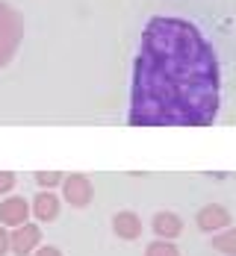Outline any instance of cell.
Instances as JSON below:
<instances>
[{
	"label": "cell",
	"instance_id": "obj_3",
	"mask_svg": "<svg viewBox=\"0 0 236 256\" xmlns=\"http://www.w3.org/2000/svg\"><path fill=\"white\" fill-rule=\"evenodd\" d=\"M198 227L204 232H218V230H227V224H230V212L224 209V206H218V204H210V206H204L201 212H198Z\"/></svg>",
	"mask_w": 236,
	"mask_h": 256
},
{
	"label": "cell",
	"instance_id": "obj_8",
	"mask_svg": "<svg viewBox=\"0 0 236 256\" xmlns=\"http://www.w3.org/2000/svg\"><path fill=\"white\" fill-rule=\"evenodd\" d=\"M0 221L3 224H12V227H21L27 224V200L24 198H9L0 206Z\"/></svg>",
	"mask_w": 236,
	"mask_h": 256
},
{
	"label": "cell",
	"instance_id": "obj_11",
	"mask_svg": "<svg viewBox=\"0 0 236 256\" xmlns=\"http://www.w3.org/2000/svg\"><path fill=\"white\" fill-rule=\"evenodd\" d=\"M36 180H39V186H42V188H51V192H53V186L65 182V177H62L59 171H39V174H36Z\"/></svg>",
	"mask_w": 236,
	"mask_h": 256
},
{
	"label": "cell",
	"instance_id": "obj_1",
	"mask_svg": "<svg viewBox=\"0 0 236 256\" xmlns=\"http://www.w3.org/2000/svg\"><path fill=\"white\" fill-rule=\"evenodd\" d=\"M221 106L218 56L201 26L157 15L133 62L130 127H210Z\"/></svg>",
	"mask_w": 236,
	"mask_h": 256
},
{
	"label": "cell",
	"instance_id": "obj_12",
	"mask_svg": "<svg viewBox=\"0 0 236 256\" xmlns=\"http://www.w3.org/2000/svg\"><path fill=\"white\" fill-rule=\"evenodd\" d=\"M12 250V236H6V230L0 227V256H6Z\"/></svg>",
	"mask_w": 236,
	"mask_h": 256
},
{
	"label": "cell",
	"instance_id": "obj_4",
	"mask_svg": "<svg viewBox=\"0 0 236 256\" xmlns=\"http://www.w3.org/2000/svg\"><path fill=\"white\" fill-rule=\"evenodd\" d=\"M39 238H42V230H39L36 224H21V227H15V232H12V254L15 256L33 254V250L39 248Z\"/></svg>",
	"mask_w": 236,
	"mask_h": 256
},
{
	"label": "cell",
	"instance_id": "obj_9",
	"mask_svg": "<svg viewBox=\"0 0 236 256\" xmlns=\"http://www.w3.org/2000/svg\"><path fill=\"white\" fill-rule=\"evenodd\" d=\"M212 248L224 256H236V227H227V230L218 232V236L212 238Z\"/></svg>",
	"mask_w": 236,
	"mask_h": 256
},
{
	"label": "cell",
	"instance_id": "obj_14",
	"mask_svg": "<svg viewBox=\"0 0 236 256\" xmlns=\"http://www.w3.org/2000/svg\"><path fill=\"white\" fill-rule=\"evenodd\" d=\"M33 256H62V254H59V248H39Z\"/></svg>",
	"mask_w": 236,
	"mask_h": 256
},
{
	"label": "cell",
	"instance_id": "obj_10",
	"mask_svg": "<svg viewBox=\"0 0 236 256\" xmlns=\"http://www.w3.org/2000/svg\"><path fill=\"white\" fill-rule=\"evenodd\" d=\"M145 256H180V250H177L168 238H159L154 244H148V254Z\"/></svg>",
	"mask_w": 236,
	"mask_h": 256
},
{
	"label": "cell",
	"instance_id": "obj_6",
	"mask_svg": "<svg viewBox=\"0 0 236 256\" xmlns=\"http://www.w3.org/2000/svg\"><path fill=\"white\" fill-rule=\"evenodd\" d=\"M151 227H154V232H157L159 238H168V242L177 238L180 230H183V224H180V218L174 212H157L154 221H151Z\"/></svg>",
	"mask_w": 236,
	"mask_h": 256
},
{
	"label": "cell",
	"instance_id": "obj_5",
	"mask_svg": "<svg viewBox=\"0 0 236 256\" xmlns=\"http://www.w3.org/2000/svg\"><path fill=\"white\" fill-rule=\"evenodd\" d=\"M112 230H115L118 238L130 242V238H139L142 236V221H139L136 212H115L112 215Z\"/></svg>",
	"mask_w": 236,
	"mask_h": 256
},
{
	"label": "cell",
	"instance_id": "obj_13",
	"mask_svg": "<svg viewBox=\"0 0 236 256\" xmlns=\"http://www.w3.org/2000/svg\"><path fill=\"white\" fill-rule=\"evenodd\" d=\"M12 186H15V177H12V174H0V194L9 192Z\"/></svg>",
	"mask_w": 236,
	"mask_h": 256
},
{
	"label": "cell",
	"instance_id": "obj_7",
	"mask_svg": "<svg viewBox=\"0 0 236 256\" xmlns=\"http://www.w3.org/2000/svg\"><path fill=\"white\" fill-rule=\"evenodd\" d=\"M33 212H36V218L39 221H53L56 215H59V198L53 194V192H39L36 198H33Z\"/></svg>",
	"mask_w": 236,
	"mask_h": 256
},
{
	"label": "cell",
	"instance_id": "obj_2",
	"mask_svg": "<svg viewBox=\"0 0 236 256\" xmlns=\"http://www.w3.org/2000/svg\"><path fill=\"white\" fill-rule=\"evenodd\" d=\"M62 192H65V200H68L71 206H77V209L89 206V204H92V194H95V188H92L89 177H83V174L65 177V182H62Z\"/></svg>",
	"mask_w": 236,
	"mask_h": 256
}]
</instances>
